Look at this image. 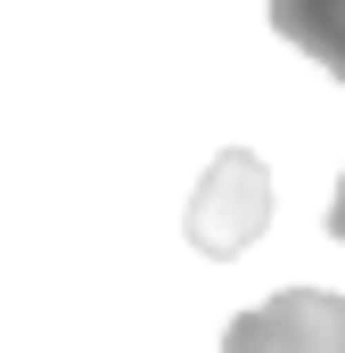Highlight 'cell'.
Listing matches in <instances>:
<instances>
[{
  "label": "cell",
  "mask_w": 345,
  "mask_h": 353,
  "mask_svg": "<svg viewBox=\"0 0 345 353\" xmlns=\"http://www.w3.org/2000/svg\"><path fill=\"white\" fill-rule=\"evenodd\" d=\"M222 353H345V296L288 288V296L255 304V312H239Z\"/></svg>",
  "instance_id": "1"
},
{
  "label": "cell",
  "mask_w": 345,
  "mask_h": 353,
  "mask_svg": "<svg viewBox=\"0 0 345 353\" xmlns=\"http://www.w3.org/2000/svg\"><path fill=\"white\" fill-rule=\"evenodd\" d=\"M271 25H279V41H296L345 83V0H271Z\"/></svg>",
  "instance_id": "2"
},
{
  "label": "cell",
  "mask_w": 345,
  "mask_h": 353,
  "mask_svg": "<svg viewBox=\"0 0 345 353\" xmlns=\"http://www.w3.org/2000/svg\"><path fill=\"white\" fill-rule=\"evenodd\" d=\"M329 230L345 239V181H337V205H329Z\"/></svg>",
  "instance_id": "3"
}]
</instances>
